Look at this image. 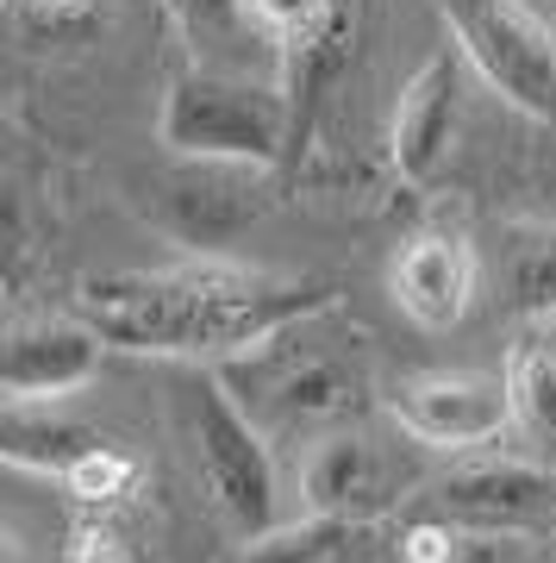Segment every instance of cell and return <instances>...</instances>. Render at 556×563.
<instances>
[{"mask_svg":"<svg viewBox=\"0 0 556 563\" xmlns=\"http://www.w3.org/2000/svg\"><path fill=\"white\" fill-rule=\"evenodd\" d=\"M451 113H457V76H451V57H437L407 88L394 120V163L407 176H432V163L444 157V139H451Z\"/></svg>","mask_w":556,"mask_h":563,"instance_id":"13","label":"cell"},{"mask_svg":"<svg viewBox=\"0 0 556 563\" xmlns=\"http://www.w3.org/2000/svg\"><path fill=\"white\" fill-rule=\"evenodd\" d=\"M51 7H81V0H51Z\"/></svg>","mask_w":556,"mask_h":563,"instance_id":"20","label":"cell"},{"mask_svg":"<svg viewBox=\"0 0 556 563\" xmlns=\"http://www.w3.org/2000/svg\"><path fill=\"white\" fill-rule=\"evenodd\" d=\"M407 470L394 463V451L381 439H369L363 426H338L307 451L300 463V488H307V507L313 514H332V520H376L381 507H394Z\"/></svg>","mask_w":556,"mask_h":563,"instance_id":"8","label":"cell"},{"mask_svg":"<svg viewBox=\"0 0 556 563\" xmlns=\"http://www.w3.org/2000/svg\"><path fill=\"white\" fill-rule=\"evenodd\" d=\"M500 288L519 320H556V225H513L500 251Z\"/></svg>","mask_w":556,"mask_h":563,"instance_id":"15","label":"cell"},{"mask_svg":"<svg viewBox=\"0 0 556 563\" xmlns=\"http://www.w3.org/2000/svg\"><path fill=\"white\" fill-rule=\"evenodd\" d=\"M100 432L94 426H76L51 413V401H7V420H0V457L13 470H38V476H69L81 457L100 451Z\"/></svg>","mask_w":556,"mask_h":563,"instance_id":"12","label":"cell"},{"mask_svg":"<svg viewBox=\"0 0 556 563\" xmlns=\"http://www.w3.org/2000/svg\"><path fill=\"white\" fill-rule=\"evenodd\" d=\"M163 144H176L181 157L269 163L281 151V101L251 81L188 76L163 107Z\"/></svg>","mask_w":556,"mask_h":563,"instance_id":"4","label":"cell"},{"mask_svg":"<svg viewBox=\"0 0 556 563\" xmlns=\"http://www.w3.org/2000/svg\"><path fill=\"white\" fill-rule=\"evenodd\" d=\"M388 288L407 320H419L425 332H444L469 313V295H476V251L451 232H425L394 257L388 269Z\"/></svg>","mask_w":556,"mask_h":563,"instance_id":"11","label":"cell"},{"mask_svg":"<svg viewBox=\"0 0 556 563\" xmlns=\"http://www.w3.org/2000/svg\"><path fill=\"white\" fill-rule=\"evenodd\" d=\"M132 476H138V463L125 457V451H113V444H100L94 457H81L76 470L63 476V488H69L76 501H113V495L132 488Z\"/></svg>","mask_w":556,"mask_h":563,"instance_id":"16","label":"cell"},{"mask_svg":"<svg viewBox=\"0 0 556 563\" xmlns=\"http://www.w3.org/2000/svg\"><path fill=\"white\" fill-rule=\"evenodd\" d=\"M100 351H107V339L88 320L13 325L7 357H0V388H7V401H57L69 388L94 383Z\"/></svg>","mask_w":556,"mask_h":563,"instance_id":"10","label":"cell"},{"mask_svg":"<svg viewBox=\"0 0 556 563\" xmlns=\"http://www.w3.org/2000/svg\"><path fill=\"white\" fill-rule=\"evenodd\" d=\"M69 563H138V551H132V539L120 526H81Z\"/></svg>","mask_w":556,"mask_h":563,"instance_id":"19","label":"cell"},{"mask_svg":"<svg viewBox=\"0 0 556 563\" xmlns=\"http://www.w3.org/2000/svg\"><path fill=\"white\" fill-rule=\"evenodd\" d=\"M244 7H251V20H257L263 32H276V38H313L332 0H244Z\"/></svg>","mask_w":556,"mask_h":563,"instance_id":"17","label":"cell"},{"mask_svg":"<svg viewBox=\"0 0 556 563\" xmlns=\"http://www.w3.org/2000/svg\"><path fill=\"white\" fill-rule=\"evenodd\" d=\"M388 413L413 444L476 451L513 426V395H507V376H488V369H419L388 388Z\"/></svg>","mask_w":556,"mask_h":563,"instance_id":"5","label":"cell"},{"mask_svg":"<svg viewBox=\"0 0 556 563\" xmlns=\"http://www.w3.org/2000/svg\"><path fill=\"white\" fill-rule=\"evenodd\" d=\"M457 25L476 63L532 113H556V44L513 0H457Z\"/></svg>","mask_w":556,"mask_h":563,"instance_id":"7","label":"cell"},{"mask_svg":"<svg viewBox=\"0 0 556 563\" xmlns=\"http://www.w3.org/2000/svg\"><path fill=\"white\" fill-rule=\"evenodd\" d=\"M219 376L269 439L319 444L369 413V339L338 320V307L288 320L251 351L225 357Z\"/></svg>","mask_w":556,"mask_h":563,"instance_id":"2","label":"cell"},{"mask_svg":"<svg viewBox=\"0 0 556 563\" xmlns=\"http://www.w3.org/2000/svg\"><path fill=\"white\" fill-rule=\"evenodd\" d=\"M81 320L107 344L144 357H238L300 313L332 307V282L269 276L225 257H194L176 269H107L81 282Z\"/></svg>","mask_w":556,"mask_h":563,"instance_id":"1","label":"cell"},{"mask_svg":"<svg viewBox=\"0 0 556 563\" xmlns=\"http://www.w3.org/2000/svg\"><path fill=\"white\" fill-rule=\"evenodd\" d=\"M507 395H513V426L537 451L556 457V332H525L507 351Z\"/></svg>","mask_w":556,"mask_h":563,"instance_id":"14","label":"cell"},{"mask_svg":"<svg viewBox=\"0 0 556 563\" xmlns=\"http://www.w3.org/2000/svg\"><path fill=\"white\" fill-rule=\"evenodd\" d=\"M151 213L169 239H181L188 251H225L244 225H257L269 213V181L263 163L238 157H194L188 169H176L169 181H157Z\"/></svg>","mask_w":556,"mask_h":563,"instance_id":"6","label":"cell"},{"mask_svg":"<svg viewBox=\"0 0 556 563\" xmlns=\"http://www.w3.org/2000/svg\"><path fill=\"white\" fill-rule=\"evenodd\" d=\"M457 532L463 526H451V520H419L407 532V544H400V558L407 563H457Z\"/></svg>","mask_w":556,"mask_h":563,"instance_id":"18","label":"cell"},{"mask_svg":"<svg viewBox=\"0 0 556 563\" xmlns=\"http://www.w3.org/2000/svg\"><path fill=\"white\" fill-rule=\"evenodd\" d=\"M432 507L463 532H532L556 514V476L532 463H463L432 488Z\"/></svg>","mask_w":556,"mask_h":563,"instance_id":"9","label":"cell"},{"mask_svg":"<svg viewBox=\"0 0 556 563\" xmlns=\"http://www.w3.org/2000/svg\"><path fill=\"white\" fill-rule=\"evenodd\" d=\"M194 463L232 532H244V539L276 532L281 483H276V457H269V432L238 407V395L225 388L219 369L194 383Z\"/></svg>","mask_w":556,"mask_h":563,"instance_id":"3","label":"cell"}]
</instances>
